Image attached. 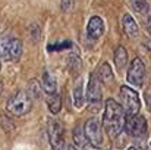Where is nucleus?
<instances>
[{"instance_id":"nucleus-22","label":"nucleus","mask_w":151,"mask_h":150,"mask_svg":"<svg viewBox=\"0 0 151 150\" xmlns=\"http://www.w3.org/2000/svg\"><path fill=\"white\" fill-rule=\"evenodd\" d=\"M84 150H104V149H101V147H96V146H93V144H88Z\"/></svg>"},{"instance_id":"nucleus-24","label":"nucleus","mask_w":151,"mask_h":150,"mask_svg":"<svg viewBox=\"0 0 151 150\" xmlns=\"http://www.w3.org/2000/svg\"><path fill=\"white\" fill-rule=\"evenodd\" d=\"M68 150H79V149H76L75 146H68Z\"/></svg>"},{"instance_id":"nucleus-19","label":"nucleus","mask_w":151,"mask_h":150,"mask_svg":"<svg viewBox=\"0 0 151 150\" xmlns=\"http://www.w3.org/2000/svg\"><path fill=\"white\" fill-rule=\"evenodd\" d=\"M10 38H12V34H9V33L0 34V57L1 59H6V51H7Z\"/></svg>"},{"instance_id":"nucleus-10","label":"nucleus","mask_w":151,"mask_h":150,"mask_svg":"<svg viewBox=\"0 0 151 150\" xmlns=\"http://www.w3.org/2000/svg\"><path fill=\"white\" fill-rule=\"evenodd\" d=\"M22 41L16 37L12 36L10 41H9V46H7V51H6V59L4 60H18L22 54Z\"/></svg>"},{"instance_id":"nucleus-1","label":"nucleus","mask_w":151,"mask_h":150,"mask_svg":"<svg viewBox=\"0 0 151 150\" xmlns=\"http://www.w3.org/2000/svg\"><path fill=\"white\" fill-rule=\"evenodd\" d=\"M126 122V113L117 101L109 99L106 101L104 115H103V127L110 138H116L125 128Z\"/></svg>"},{"instance_id":"nucleus-11","label":"nucleus","mask_w":151,"mask_h":150,"mask_svg":"<svg viewBox=\"0 0 151 150\" xmlns=\"http://www.w3.org/2000/svg\"><path fill=\"white\" fill-rule=\"evenodd\" d=\"M122 27H123V31L128 37L131 38H135L138 37V33H139V28H138V24L135 22V19L132 18V15L129 13H125L122 16Z\"/></svg>"},{"instance_id":"nucleus-27","label":"nucleus","mask_w":151,"mask_h":150,"mask_svg":"<svg viewBox=\"0 0 151 150\" xmlns=\"http://www.w3.org/2000/svg\"><path fill=\"white\" fill-rule=\"evenodd\" d=\"M150 150H151V144H150Z\"/></svg>"},{"instance_id":"nucleus-3","label":"nucleus","mask_w":151,"mask_h":150,"mask_svg":"<svg viewBox=\"0 0 151 150\" xmlns=\"http://www.w3.org/2000/svg\"><path fill=\"white\" fill-rule=\"evenodd\" d=\"M120 100H122V107L125 110V113L128 116L131 115H137L141 109V101L138 93L131 88L129 86H123L120 87Z\"/></svg>"},{"instance_id":"nucleus-2","label":"nucleus","mask_w":151,"mask_h":150,"mask_svg":"<svg viewBox=\"0 0 151 150\" xmlns=\"http://www.w3.org/2000/svg\"><path fill=\"white\" fill-rule=\"evenodd\" d=\"M6 109L13 116H24L32 109V97L27 91H18L7 100Z\"/></svg>"},{"instance_id":"nucleus-20","label":"nucleus","mask_w":151,"mask_h":150,"mask_svg":"<svg viewBox=\"0 0 151 150\" xmlns=\"http://www.w3.org/2000/svg\"><path fill=\"white\" fill-rule=\"evenodd\" d=\"M72 7V0H63V4H62V9L65 12H68L69 9Z\"/></svg>"},{"instance_id":"nucleus-23","label":"nucleus","mask_w":151,"mask_h":150,"mask_svg":"<svg viewBox=\"0 0 151 150\" xmlns=\"http://www.w3.org/2000/svg\"><path fill=\"white\" fill-rule=\"evenodd\" d=\"M147 27H148V30H150V33H151V12L148 13V19H147Z\"/></svg>"},{"instance_id":"nucleus-12","label":"nucleus","mask_w":151,"mask_h":150,"mask_svg":"<svg viewBox=\"0 0 151 150\" xmlns=\"http://www.w3.org/2000/svg\"><path fill=\"white\" fill-rule=\"evenodd\" d=\"M85 103V94H84V83L82 80L79 78L75 84V88H73V104L75 107L81 109Z\"/></svg>"},{"instance_id":"nucleus-16","label":"nucleus","mask_w":151,"mask_h":150,"mask_svg":"<svg viewBox=\"0 0 151 150\" xmlns=\"http://www.w3.org/2000/svg\"><path fill=\"white\" fill-rule=\"evenodd\" d=\"M131 7H132V10H135L137 13H139V15H148L150 13V4H148V1L147 0H131Z\"/></svg>"},{"instance_id":"nucleus-25","label":"nucleus","mask_w":151,"mask_h":150,"mask_svg":"<svg viewBox=\"0 0 151 150\" xmlns=\"http://www.w3.org/2000/svg\"><path fill=\"white\" fill-rule=\"evenodd\" d=\"M1 90H3V84L0 83V94H1Z\"/></svg>"},{"instance_id":"nucleus-5","label":"nucleus","mask_w":151,"mask_h":150,"mask_svg":"<svg viewBox=\"0 0 151 150\" xmlns=\"http://www.w3.org/2000/svg\"><path fill=\"white\" fill-rule=\"evenodd\" d=\"M84 134L90 144L100 147L103 144V133H101V124L97 118H91L84 125Z\"/></svg>"},{"instance_id":"nucleus-7","label":"nucleus","mask_w":151,"mask_h":150,"mask_svg":"<svg viewBox=\"0 0 151 150\" xmlns=\"http://www.w3.org/2000/svg\"><path fill=\"white\" fill-rule=\"evenodd\" d=\"M125 130L131 137H135V138L142 137L147 133V121L144 116H141L138 113L131 115V116H128V119L125 122Z\"/></svg>"},{"instance_id":"nucleus-21","label":"nucleus","mask_w":151,"mask_h":150,"mask_svg":"<svg viewBox=\"0 0 151 150\" xmlns=\"http://www.w3.org/2000/svg\"><path fill=\"white\" fill-rule=\"evenodd\" d=\"M145 100H147V106H148V109L151 110V93H147V94H145Z\"/></svg>"},{"instance_id":"nucleus-15","label":"nucleus","mask_w":151,"mask_h":150,"mask_svg":"<svg viewBox=\"0 0 151 150\" xmlns=\"http://www.w3.org/2000/svg\"><path fill=\"white\" fill-rule=\"evenodd\" d=\"M73 141H75V144L79 147V150H84L90 144L88 140H87V137H85V134H84V128L76 127V128L73 130Z\"/></svg>"},{"instance_id":"nucleus-17","label":"nucleus","mask_w":151,"mask_h":150,"mask_svg":"<svg viewBox=\"0 0 151 150\" xmlns=\"http://www.w3.org/2000/svg\"><path fill=\"white\" fill-rule=\"evenodd\" d=\"M97 77L104 84H110L113 81V71L110 69L109 63H103L100 68H99V75Z\"/></svg>"},{"instance_id":"nucleus-13","label":"nucleus","mask_w":151,"mask_h":150,"mask_svg":"<svg viewBox=\"0 0 151 150\" xmlns=\"http://www.w3.org/2000/svg\"><path fill=\"white\" fill-rule=\"evenodd\" d=\"M43 88L47 94L56 93L57 84H56V78L50 74V71H44L43 72Z\"/></svg>"},{"instance_id":"nucleus-6","label":"nucleus","mask_w":151,"mask_h":150,"mask_svg":"<svg viewBox=\"0 0 151 150\" xmlns=\"http://www.w3.org/2000/svg\"><path fill=\"white\" fill-rule=\"evenodd\" d=\"M144 77H145V66H144V62L139 59V57H135L131 65H129V69H128V75H126V80L131 86L134 87H141L142 83H144Z\"/></svg>"},{"instance_id":"nucleus-8","label":"nucleus","mask_w":151,"mask_h":150,"mask_svg":"<svg viewBox=\"0 0 151 150\" xmlns=\"http://www.w3.org/2000/svg\"><path fill=\"white\" fill-rule=\"evenodd\" d=\"M85 99L90 103H99L101 100V81L96 74L90 75L88 86H87V94Z\"/></svg>"},{"instance_id":"nucleus-4","label":"nucleus","mask_w":151,"mask_h":150,"mask_svg":"<svg viewBox=\"0 0 151 150\" xmlns=\"http://www.w3.org/2000/svg\"><path fill=\"white\" fill-rule=\"evenodd\" d=\"M47 134L49 141L53 150H63L65 149V137H63V127L57 119H50L47 125Z\"/></svg>"},{"instance_id":"nucleus-9","label":"nucleus","mask_w":151,"mask_h":150,"mask_svg":"<svg viewBox=\"0 0 151 150\" xmlns=\"http://www.w3.org/2000/svg\"><path fill=\"white\" fill-rule=\"evenodd\" d=\"M87 34L91 40H99L104 34V22L100 16H93L87 25Z\"/></svg>"},{"instance_id":"nucleus-14","label":"nucleus","mask_w":151,"mask_h":150,"mask_svg":"<svg viewBox=\"0 0 151 150\" xmlns=\"http://www.w3.org/2000/svg\"><path fill=\"white\" fill-rule=\"evenodd\" d=\"M126 62H128V51L123 46H119L114 51V63L117 69H123L126 66Z\"/></svg>"},{"instance_id":"nucleus-18","label":"nucleus","mask_w":151,"mask_h":150,"mask_svg":"<svg viewBox=\"0 0 151 150\" xmlns=\"http://www.w3.org/2000/svg\"><path fill=\"white\" fill-rule=\"evenodd\" d=\"M47 104H49V109H50V112L53 115L59 113L60 109H62V99H60V96L56 94V93L50 94V97L47 100Z\"/></svg>"},{"instance_id":"nucleus-26","label":"nucleus","mask_w":151,"mask_h":150,"mask_svg":"<svg viewBox=\"0 0 151 150\" xmlns=\"http://www.w3.org/2000/svg\"><path fill=\"white\" fill-rule=\"evenodd\" d=\"M128 150H139V149H137V147H129Z\"/></svg>"}]
</instances>
